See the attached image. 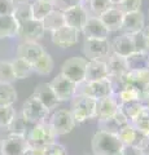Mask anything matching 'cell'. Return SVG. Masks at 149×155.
<instances>
[{"mask_svg":"<svg viewBox=\"0 0 149 155\" xmlns=\"http://www.w3.org/2000/svg\"><path fill=\"white\" fill-rule=\"evenodd\" d=\"M25 137H26L27 146L30 149L39 150V151H43L49 145L57 142L56 141L57 136L53 133V130H52L48 122L34 124L26 132Z\"/></svg>","mask_w":149,"mask_h":155,"instance_id":"cell-1","label":"cell"},{"mask_svg":"<svg viewBox=\"0 0 149 155\" xmlns=\"http://www.w3.org/2000/svg\"><path fill=\"white\" fill-rule=\"evenodd\" d=\"M70 113L76 124H83L88 120L96 119V107L97 101L83 94H75L70 100Z\"/></svg>","mask_w":149,"mask_h":155,"instance_id":"cell-2","label":"cell"},{"mask_svg":"<svg viewBox=\"0 0 149 155\" xmlns=\"http://www.w3.org/2000/svg\"><path fill=\"white\" fill-rule=\"evenodd\" d=\"M93 155H119L122 150V142L117 134L97 130L91 141Z\"/></svg>","mask_w":149,"mask_h":155,"instance_id":"cell-3","label":"cell"},{"mask_svg":"<svg viewBox=\"0 0 149 155\" xmlns=\"http://www.w3.org/2000/svg\"><path fill=\"white\" fill-rule=\"evenodd\" d=\"M48 124L51 125L53 133L60 137V136L68 134L75 128V120L71 115L69 109H60L55 110L49 116H48Z\"/></svg>","mask_w":149,"mask_h":155,"instance_id":"cell-4","label":"cell"},{"mask_svg":"<svg viewBox=\"0 0 149 155\" xmlns=\"http://www.w3.org/2000/svg\"><path fill=\"white\" fill-rule=\"evenodd\" d=\"M87 60L84 57H71L68 58L61 66V72L62 76L68 78L76 85L82 84L86 78V67H87Z\"/></svg>","mask_w":149,"mask_h":155,"instance_id":"cell-5","label":"cell"},{"mask_svg":"<svg viewBox=\"0 0 149 155\" xmlns=\"http://www.w3.org/2000/svg\"><path fill=\"white\" fill-rule=\"evenodd\" d=\"M21 115H22V118L26 120V123H30L34 125L38 123L47 122L48 116H49V111H48L44 106L42 105V102H39L34 96H30L22 105Z\"/></svg>","mask_w":149,"mask_h":155,"instance_id":"cell-6","label":"cell"},{"mask_svg":"<svg viewBox=\"0 0 149 155\" xmlns=\"http://www.w3.org/2000/svg\"><path fill=\"white\" fill-rule=\"evenodd\" d=\"M76 94H83L99 101L107 98L109 96H113V91H112V85H110V80L107 78V79L99 81H91V83L83 81L76 88Z\"/></svg>","mask_w":149,"mask_h":155,"instance_id":"cell-7","label":"cell"},{"mask_svg":"<svg viewBox=\"0 0 149 155\" xmlns=\"http://www.w3.org/2000/svg\"><path fill=\"white\" fill-rule=\"evenodd\" d=\"M83 54L87 61L104 60L112 54L109 39H86L83 43Z\"/></svg>","mask_w":149,"mask_h":155,"instance_id":"cell-8","label":"cell"},{"mask_svg":"<svg viewBox=\"0 0 149 155\" xmlns=\"http://www.w3.org/2000/svg\"><path fill=\"white\" fill-rule=\"evenodd\" d=\"M49 85H51V88L53 89L57 100H59L60 102L70 101L76 94V88H78V85L75 83L69 80L68 78L62 76L61 74L55 76L49 83Z\"/></svg>","mask_w":149,"mask_h":155,"instance_id":"cell-9","label":"cell"},{"mask_svg":"<svg viewBox=\"0 0 149 155\" xmlns=\"http://www.w3.org/2000/svg\"><path fill=\"white\" fill-rule=\"evenodd\" d=\"M62 13H64V18H65V25L74 28L78 32H82L86 22H87V19L90 17L88 9L83 3L78 4V5L70 8Z\"/></svg>","mask_w":149,"mask_h":155,"instance_id":"cell-10","label":"cell"},{"mask_svg":"<svg viewBox=\"0 0 149 155\" xmlns=\"http://www.w3.org/2000/svg\"><path fill=\"white\" fill-rule=\"evenodd\" d=\"M27 147L25 136L8 134L0 142V155H23Z\"/></svg>","mask_w":149,"mask_h":155,"instance_id":"cell-11","label":"cell"},{"mask_svg":"<svg viewBox=\"0 0 149 155\" xmlns=\"http://www.w3.org/2000/svg\"><path fill=\"white\" fill-rule=\"evenodd\" d=\"M44 26L42 21L36 19H29V21L20 23L18 30V38H21L23 41H38L44 36Z\"/></svg>","mask_w":149,"mask_h":155,"instance_id":"cell-12","label":"cell"},{"mask_svg":"<svg viewBox=\"0 0 149 155\" xmlns=\"http://www.w3.org/2000/svg\"><path fill=\"white\" fill-rule=\"evenodd\" d=\"M79 34L80 32L65 25L61 28H59V30L51 32V41L60 48H69L78 44Z\"/></svg>","mask_w":149,"mask_h":155,"instance_id":"cell-13","label":"cell"},{"mask_svg":"<svg viewBox=\"0 0 149 155\" xmlns=\"http://www.w3.org/2000/svg\"><path fill=\"white\" fill-rule=\"evenodd\" d=\"M31 96H34L39 102H42V105L44 106L49 113L51 111H55V109L60 104V101L57 100V97L55 94L53 89L51 88L49 83H39V84H36Z\"/></svg>","mask_w":149,"mask_h":155,"instance_id":"cell-14","label":"cell"},{"mask_svg":"<svg viewBox=\"0 0 149 155\" xmlns=\"http://www.w3.org/2000/svg\"><path fill=\"white\" fill-rule=\"evenodd\" d=\"M44 48L38 41H22L16 49V57L22 58L29 64L34 65L39 58L44 54Z\"/></svg>","mask_w":149,"mask_h":155,"instance_id":"cell-15","label":"cell"},{"mask_svg":"<svg viewBox=\"0 0 149 155\" xmlns=\"http://www.w3.org/2000/svg\"><path fill=\"white\" fill-rule=\"evenodd\" d=\"M82 32L84 34L86 39H101V40L109 39V34H110L109 30L101 22V19L95 16L88 17Z\"/></svg>","mask_w":149,"mask_h":155,"instance_id":"cell-16","label":"cell"},{"mask_svg":"<svg viewBox=\"0 0 149 155\" xmlns=\"http://www.w3.org/2000/svg\"><path fill=\"white\" fill-rule=\"evenodd\" d=\"M144 26H145V17L141 11L127 13L123 16V22L121 27L122 34H128V35H134L143 31Z\"/></svg>","mask_w":149,"mask_h":155,"instance_id":"cell-17","label":"cell"},{"mask_svg":"<svg viewBox=\"0 0 149 155\" xmlns=\"http://www.w3.org/2000/svg\"><path fill=\"white\" fill-rule=\"evenodd\" d=\"M109 76L107 62L104 60H95L88 61L87 67H86V78L84 81L91 83V81H99L103 79H107Z\"/></svg>","mask_w":149,"mask_h":155,"instance_id":"cell-18","label":"cell"},{"mask_svg":"<svg viewBox=\"0 0 149 155\" xmlns=\"http://www.w3.org/2000/svg\"><path fill=\"white\" fill-rule=\"evenodd\" d=\"M110 48H112V53L118 54L121 57H127L135 52V47H134L132 35L128 34H122L114 38V40L110 43Z\"/></svg>","mask_w":149,"mask_h":155,"instance_id":"cell-19","label":"cell"},{"mask_svg":"<svg viewBox=\"0 0 149 155\" xmlns=\"http://www.w3.org/2000/svg\"><path fill=\"white\" fill-rule=\"evenodd\" d=\"M123 16L124 14L114 5V7L110 8L109 11L103 13L99 18L101 19V22L109 30V32H115V31H121L122 22H123Z\"/></svg>","mask_w":149,"mask_h":155,"instance_id":"cell-20","label":"cell"},{"mask_svg":"<svg viewBox=\"0 0 149 155\" xmlns=\"http://www.w3.org/2000/svg\"><path fill=\"white\" fill-rule=\"evenodd\" d=\"M118 109H119V104L114 96H109L107 98L99 100L97 107H96V119L99 120L105 118H112L118 111Z\"/></svg>","mask_w":149,"mask_h":155,"instance_id":"cell-21","label":"cell"},{"mask_svg":"<svg viewBox=\"0 0 149 155\" xmlns=\"http://www.w3.org/2000/svg\"><path fill=\"white\" fill-rule=\"evenodd\" d=\"M105 62H107L109 76H117V78H119V76H123L124 74H127V72H128L126 57H121L118 54H114V53H112Z\"/></svg>","mask_w":149,"mask_h":155,"instance_id":"cell-22","label":"cell"},{"mask_svg":"<svg viewBox=\"0 0 149 155\" xmlns=\"http://www.w3.org/2000/svg\"><path fill=\"white\" fill-rule=\"evenodd\" d=\"M20 22L13 16H0V39L18 36Z\"/></svg>","mask_w":149,"mask_h":155,"instance_id":"cell-23","label":"cell"},{"mask_svg":"<svg viewBox=\"0 0 149 155\" xmlns=\"http://www.w3.org/2000/svg\"><path fill=\"white\" fill-rule=\"evenodd\" d=\"M43 26H44L46 31L53 32L56 30H59L62 26H65V18H64V13L61 11L53 9L52 12H49L46 16V18L42 21Z\"/></svg>","mask_w":149,"mask_h":155,"instance_id":"cell-24","label":"cell"},{"mask_svg":"<svg viewBox=\"0 0 149 155\" xmlns=\"http://www.w3.org/2000/svg\"><path fill=\"white\" fill-rule=\"evenodd\" d=\"M55 9L53 3L43 2V0H31V13H32V19L36 21H43L46 16L49 12Z\"/></svg>","mask_w":149,"mask_h":155,"instance_id":"cell-25","label":"cell"},{"mask_svg":"<svg viewBox=\"0 0 149 155\" xmlns=\"http://www.w3.org/2000/svg\"><path fill=\"white\" fill-rule=\"evenodd\" d=\"M11 64H12V69L16 79H26V78H29L34 72L32 65L29 64L27 61L22 60V58L16 57L14 60L11 61Z\"/></svg>","mask_w":149,"mask_h":155,"instance_id":"cell-26","label":"cell"},{"mask_svg":"<svg viewBox=\"0 0 149 155\" xmlns=\"http://www.w3.org/2000/svg\"><path fill=\"white\" fill-rule=\"evenodd\" d=\"M32 69H34V72L39 75H49L55 69V61L49 53L44 52V54L32 65Z\"/></svg>","mask_w":149,"mask_h":155,"instance_id":"cell-27","label":"cell"},{"mask_svg":"<svg viewBox=\"0 0 149 155\" xmlns=\"http://www.w3.org/2000/svg\"><path fill=\"white\" fill-rule=\"evenodd\" d=\"M17 101V91L13 84L0 83V106H13Z\"/></svg>","mask_w":149,"mask_h":155,"instance_id":"cell-28","label":"cell"},{"mask_svg":"<svg viewBox=\"0 0 149 155\" xmlns=\"http://www.w3.org/2000/svg\"><path fill=\"white\" fill-rule=\"evenodd\" d=\"M119 110L122 111V114L128 119V122L131 123L136 116L140 114L143 110V106L139 101H130V102H122L119 104Z\"/></svg>","mask_w":149,"mask_h":155,"instance_id":"cell-29","label":"cell"},{"mask_svg":"<svg viewBox=\"0 0 149 155\" xmlns=\"http://www.w3.org/2000/svg\"><path fill=\"white\" fill-rule=\"evenodd\" d=\"M87 3H88L87 9H90L88 11L90 16H95V17H100L103 13L114 7L110 0H88Z\"/></svg>","mask_w":149,"mask_h":155,"instance_id":"cell-30","label":"cell"},{"mask_svg":"<svg viewBox=\"0 0 149 155\" xmlns=\"http://www.w3.org/2000/svg\"><path fill=\"white\" fill-rule=\"evenodd\" d=\"M131 124L136 130L149 136V107H143L140 114L132 120Z\"/></svg>","mask_w":149,"mask_h":155,"instance_id":"cell-31","label":"cell"},{"mask_svg":"<svg viewBox=\"0 0 149 155\" xmlns=\"http://www.w3.org/2000/svg\"><path fill=\"white\" fill-rule=\"evenodd\" d=\"M119 141L122 142V145H132L136 141V136H137V130L134 128V125L131 123H128L126 125H123L119 129V132L117 133Z\"/></svg>","mask_w":149,"mask_h":155,"instance_id":"cell-32","label":"cell"},{"mask_svg":"<svg viewBox=\"0 0 149 155\" xmlns=\"http://www.w3.org/2000/svg\"><path fill=\"white\" fill-rule=\"evenodd\" d=\"M26 120L22 118L21 114L16 113V115L13 116V119L11 120V123L7 125V130L9 132V134H21L25 136L27 132L26 128Z\"/></svg>","mask_w":149,"mask_h":155,"instance_id":"cell-33","label":"cell"},{"mask_svg":"<svg viewBox=\"0 0 149 155\" xmlns=\"http://www.w3.org/2000/svg\"><path fill=\"white\" fill-rule=\"evenodd\" d=\"M139 96H140V91L135 88V87H130V85H126L122 91H119L117 94H114L118 104L130 102V101H139Z\"/></svg>","mask_w":149,"mask_h":155,"instance_id":"cell-34","label":"cell"},{"mask_svg":"<svg viewBox=\"0 0 149 155\" xmlns=\"http://www.w3.org/2000/svg\"><path fill=\"white\" fill-rule=\"evenodd\" d=\"M13 17L17 19L18 22H25L29 19L32 18V13H31V2L30 3H21V4H16L13 12Z\"/></svg>","mask_w":149,"mask_h":155,"instance_id":"cell-35","label":"cell"},{"mask_svg":"<svg viewBox=\"0 0 149 155\" xmlns=\"http://www.w3.org/2000/svg\"><path fill=\"white\" fill-rule=\"evenodd\" d=\"M16 76L12 69V64L9 61H0V83L13 84L16 81Z\"/></svg>","mask_w":149,"mask_h":155,"instance_id":"cell-36","label":"cell"},{"mask_svg":"<svg viewBox=\"0 0 149 155\" xmlns=\"http://www.w3.org/2000/svg\"><path fill=\"white\" fill-rule=\"evenodd\" d=\"M121 127L115 122L113 118H105V119H99L97 120V130H103V132H108L112 134H117L119 132Z\"/></svg>","mask_w":149,"mask_h":155,"instance_id":"cell-37","label":"cell"},{"mask_svg":"<svg viewBox=\"0 0 149 155\" xmlns=\"http://www.w3.org/2000/svg\"><path fill=\"white\" fill-rule=\"evenodd\" d=\"M141 5H143V0H123L121 4H118L115 7L123 14H127V13L141 11Z\"/></svg>","mask_w":149,"mask_h":155,"instance_id":"cell-38","label":"cell"},{"mask_svg":"<svg viewBox=\"0 0 149 155\" xmlns=\"http://www.w3.org/2000/svg\"><path fill=\"white\" fill-rule=\"evenodd\" d=\"M16 113L17 111L13 106H0V127L7 128Z\"/></svg>","mask_w":149,"mask_h":155,"instance_id":"cell-39","label":"cell"},{"mask_svg":"<svg viewBox=\"0 0 149 155\" xmlns=\"http://www.w3.org/2000/svg\"><path fill=\"white\" fill-rule=\"evenodd\" d=\"M78 4H82V0H55L53 2L55 9L61 11V12L68 11V9L78 5Z\"/></svg>","mask_w":149,"mask_h":155,"instance_id":"cell-40","label":"cell"},{"mask_svg":"<svg viewBox=\"0 0 149 155\" xmlns=\"http://www.w3.org/2000/svg\"><path fill=\"white\" fill-rule=\"evenodd\" d=\"M43 155H68L64 145L55 142L43 150Z\"/></svg>","mask_w":149,"mask_h":155,"instance_id":"cell-41","label":"cell"},{"mask_svg":"<svg viewBox=\"0 0 149 155\" xmlns=\"http://www.w3.org/2000/svg\"><path fill=\"white\" fill-rule=\"evenodd\" d=\"M14 4L13 0H0V16H13Z\"/></svg>","mask_w":149,"mask_h":155,"instance_id":"cell-42","label":"cell"},{"mask_svg":"<svg viewBox=\"0 0 149 155\" xmlns=\"http://www.w3.org/2000/svg\"><path fill=\"white\" fill-rule=\"evenodd\" d=\"M132 40H134V47H135V52H145L148 47H147L145 39H144V35H143V31L134 34Z\"/></svg>","mask_w":149,"mask_h":155,"instance_id":"cell-43","label":"cell"},{"mask_svg":"<svg viewBox=\"0 0 149 155\" xmlns=\"http://www.w3.org/2000/svg\"><path fill=\"white\" fill-rule=\"evenodd\" d=\"M143 150L132 145H123L119 155H143Z\"/></svg>","mask_w":149,"mask_h":155,"instance_id":"cell-44","label":"cell"},{"mask_svg":"<svg viewBox=\"0 0 149 155\" xmlns=\"http://www.w3.org/2000/svg\"><path fill=\"white\" fill-rule=\"evenodd\" d=\"M139 102L141 104L143 107H149V87L140 91V96H139Z\"/></svg>","mask_w":149,"mask_h":155,"instance_id":"cell-45","label":"cell"},{"mask_svg":"<svg viewBox=\"0 0 149 155\" xmlns=\"http://www.w3.org/2000/svg\"><path fill=\"white\" fill-rule=\"evenodd\" d=\"M113 118L115 119V122L118 123V125H119V127H123V125H126V124H128V123H130V122H128V119H127L126 116H124V115L122 114V111L119 110V109H118V111H117V113L114 114V116H113Z\"/></svg>","mask_w":149,"mask_h":155,"instance_id":"cell-46","label":"cell"},{"mask_svg":"<svg viewBox=\"0 0 149 155\" xmlns=\"http://www.w3.org/2000/svg\"><path fill=\"white\" fill-rule=\"evenodd\" d=\"M143 35H144V39H145L147 47L149 48V25L148 26H144V28H143Z\"/></svg>","mask_w":149,"mask_h":155,"instance_id":"cell-47","label":"cell"},{"mask_svg":"<svg viewBox=\"0 0 149 155\" xmlns=\"http://www.w3.org/2000/svg\"><path fill=\"white\" fill-rule=\"evenodd\" d=\"M23 155H43V151H39V150H34V149H30L27 147V150L25 151Z\"/></svg>","mask_w":149,"mask_h":155,"instance_id":"cell-48","label":"cell"},{"mask_svg":"<svg viewBox=\"0 0 149 155\" xmlns=\"http://www.w3.org/2000/svg\"><path fill=\"white\" fill-rule=\"evenodd\" d=\"M14 4H21V3H30L31 0H13Z\"/></svg>","mask_w":149,"mask_h":155,"instance_id":"cell-49","label":"cell"},{"mask_svg":"<svg viewBox=\"0 0 149 155\" xmlns=\"http://www.w3.org/2000/svg\"><path fill=\"white\" fill-rule=\"evenodd\" d=\"M110 2H112L113 5H118V4H121L123 0H110Z\"/></svg>","mask_w":149,"mask_h":155,"instance_id":"cell-50","label":"cell"},{"mask_svg":"<svg viewBox=\"0 0 149 155\" xmlns=\"http://www.w3.org/2000/svg\"><path fill=\"white\" fill-rule=\"evenodd\" d=\"M43 2H48V3H53L55 0H43Z\"/></svg>","mask_w":149,"mask_h":155,"instance_id":"cell-51","label":"cell"},{"mask_svg":"<svg viewBox=\"0 0 149 155\" xmlns=\"http://www.w3.org/2000/svg\"><path fill=\"white\" fill-rule=\"evenodd\" d=\"M86 2H88V0H82V3H83V4H84Z\"/></svg>","mask_w":149,"mask_h":155,"instance_id":"cell-52","label":"cell"},{"mask_svg":"<svg viewBox=\"0 0 149 155\" xmlns=\"http://www.w3.org/2000/svg\"><path fill=\"white\" fill-rule=\"evenodd\" d=\"M143 155H149V153H143Z\"/></svg>","mask_w":149,"mask_h":155,"instance_id":"cell-53","label":"cell"},{"mask_svg":"<svg viewBox=\"0 0 149 155\" xmlns=\"http://www.w3.org/2000/svg\"><path fill=\"white\" fill-rule=\"evenodd\" d=\"M147 153H149V150H148V151H147Z\"/></svg>","mask_w":149,"mask_h":155,"instance_id":"cell-54","label":"cell"},{"mask_svg":"<svg viewBox=\"0 0 149 155\" xmlns=\"http://www.w3.org/2000/svg\"><path fill=\"white\" fill-rule=\"evenodd\" d=\"M148 17H149V16H148Z\"/></svg>","mask_w":149,"mask_h":155,"instance_id":"cell-55","label":"cell"}]
</instances>
